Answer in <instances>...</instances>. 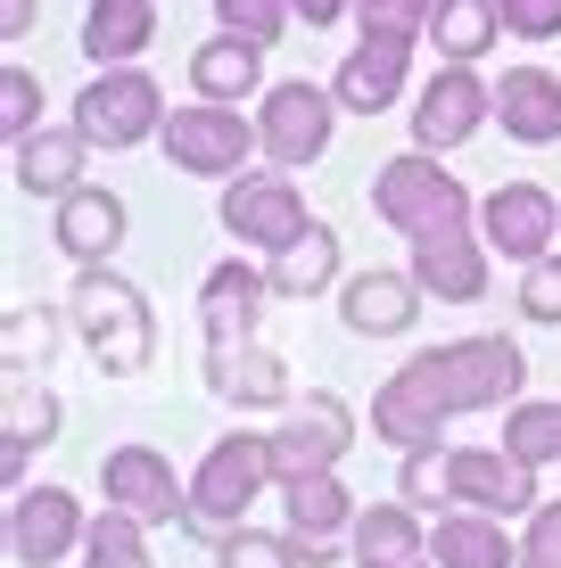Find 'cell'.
Returning <instances> with one entry per match:
<instances>
[{"label": "cell", "instance_id": "6da1fadb", "mask_svg": "<svg viewBox=\"0 0 561 568\" xmlns=\"http://www.w3.org/2000/svg\"><path fill=\"white\" fill-rule=\"evenodd\" d=\"M529 387V355L504 329H471V338L421 346L404 371L372 387V437L397 445V454H421V445L447 437V420L462 413H504Z\"/></svg>", "mask_w": 561, "mask_h": 568}, {"label": "cell", "instance_id": "7a4b0ae2", "mask_svg": "<svg viewBox=\"0 0 561 568\" xmlns=\"http://www.w3.org/2000/svg\"><path fill=\"white\" fill-rule=\"evenodd\" d=\"M67 322L108 379H132V371H149V355H158V313H149V297L116 264H74Z\"/></svg>", "mask_w": 561, "mask_h": 568}, {"label": "cell", "instance_id": "3957f363", "mask_svg": "<svg viewBox=\"0 0 561 568\" xmlns=\"http://www.w3.org/2000/svg\"><path fill=\"white\" fill-rule=\"evenodd\" d=\"M264 495H281L273 437H264V428H231V437H216V445H207V462L190 469V511H182V527L216 552L231 527H248V511H257Z\"/></svg>", "mask_w": 561, "mask_h": 568}, {"label": "cell", "instance_id": "277c9868", "mask_svg": "<svg viewBox=\"0 0 561 568\" xmlns=\"http://www.w3.org/2000/svg\"><path fill=\"white\" fill-rule=\"evenodd\" d=\"M488 231H479V199L438 214V223H421L413 240H404V272L421 281V297L438 305H479L488 297Z\"/></svg>", "mask_w": 561, "mask_h": 568}, {"label": "cell", "instance_id": "5b68a950", "mask_svg": "<svg viewBox=\"0 0 561 568\" xmlns=\"http://www.w3.org/2000/svg\"><path fill=\"white\" fill-rule=\"evenodd\" d=\"M166 91L149 67H91V83L74 91V124L91 132V149H141L166 132Z\"/></svg>", "mask_w": 561, "mask_h": 568}, {"label": "cell", "instance_id": "8992f818", "mask_svg": "<svg viewBox=\"0 0 561 568\" xmlns=\"http://www.w3.org/2000/svg\"><path fill=\"white\" fill-rule=\"evenodd\" d=\"M158 141H166V156H173V173H190V182H231V173H248V156H264L257 115L216 108V100L173 108Z\"/></svg>", "mask_w": 561, "mask_h": 568}, {"label": "cell", "instance_id": "52a82bcc", "mask_svg": "<svg viewBox=\"0 0 561 568\" xmlns=\"http://www.w3.org/2000/svg\"><path fill=\"white\" fill-rule=\"evenodd\" d=\"M339 115H347V108H339V91H331V83H305V74H289V83H264V108H257L264 165L305 173L322 149H331Z\"/></svg>", "mask_w": 561, "mask_h": 568}, {"label": "cell", "instance_id": "ba28073f", "mask_svg": "<svg viewBox=\"0 0 561 568\" xmlns=\"http://www.w3.org/2000/svg\"><path fill=\"white\" fill-rule=\"evenodd\" d=\"M223 231L240 247H257V256H273V247H289L314 214H305V190H298V173L289 165H264V173H231L223 182Z\"/></svg>", "mask_w": 561, "mask_h": 568}, {"label": "cell", "instance_id": "9c48e42d", "mask_svg": "<svg viewBox=\"0 0 561 568\" xmlns=\"http://www.w3.org/2000/svg\"><path fill=\"white\" fill-rule=\"evenodd\" d=\"M404 115H413V149L447 156V149L471 141V132L495 124V83L479 67H462V58H438V74L413 91V108H404Z\"/></svg>", "mask_w": 561, "mask_h": 568}, {"label": "cell", "instance_id": "30bf717a", "mask_svg": "<svg viewBox=\"0 0 561 568\" xmlns=\"http://www.w3.org/2000/svg\"><path fill=\"white\" fill-rule=\"evenodd\" d=\"M537 462L512 445H454L447 454V511H488V519H529L537 511Z\"/></svg>", "mask_w": 561, "mask_h": 568}, {"label": "cell", "instance_id": "8fae6325", "mask_svg": "<svg viewBox=\"0 0 561 568\" xmlns=\"http://www.w3.org/2000/svg\"><path fill=\"white\" fill-rule=\"evenodd\" d=\"M454 206H471V190L438 165V149H404L389 165H372V214L389 231H404V240L421 223H438V214H454Z\"/></svg>", "mask_w": 561, "mask_h": 568}, {"label": "cell", "instance_id": "7c38bea8", "mask_svg": "<svg viewBox=\"0 0 561 568\" xmlns=\"http://www.w3.org/2000/svg\"><path fill=\"white\" fill-rule=\"evenodd\" d=\"M264 437H273V478H314V469H339L347 462V445H355V413H347L331 387H305Z\"/></svg>", "mask_w": 561, "mask_h": 568}, {"label": "cell", "instance_id": "4fadbf2b", "mask_svg": "<svg viewBox=\"0 0 561 568\" xmlns=\"http://www.w3.org/2000/svg\"><path fill=\"white\" fill-rule=\"evenodd\" d=\"M83 536H91V511L67 495V486H17V495H9V560L17 568L74 560Z\"/></svg>", "mask_w": 561, "mask_h": 568}, {"label": "cell", "instance_id": "5bb4252c", "mask_svg": "<svg viewBox=\"0 0 561 568\" xmlns=\"http://www.w3.org/2000/svg\"><path fill=\"white\" fill-rule=\"evenodd\" d=\"M100 495L116 511H132L141 527H182V511H190V478H173V462L158 445H108L100 454Z\"/></svg>", "mask_w": 561, "mask_h": 568}, {"label": "cell", "instance_id": "9a60e30c", "mask_svg": "<svg viewBox=\"0 0 561 568\" xmlns=\"http://www.w3.org/2000/svg\"><path fill=\"white\" fill-rule=\"evenodd\" d=\"M479 231L504 264H537V256H561V199L537 182H495L479 199Z\"/></svg>", "mask_w": 561, "mask_h": 568}, {"label": "cell", "instance_id": "2e32d148", "mask_svg": "<svg viewBox=\"0 0 561 568\" xmlns=\"http://www.w3.org/2000/svg\"><path fill=\"white\" fill-rule=\"evenodd\" d=\"M413 42L421 33H363V42L339 58V74H331L339 108L347 115H389L404 100V83H413Z\"/></svg>", "mask_w": 561, "mask_h": 568}, {"label": "cell", "instance_id": "e0dca14e", "mask_svg": "<svg viewBox=\"0 0 561 568\" xmlns=\"http://www.w3.org/2000/svg\"><path fill=\"white\" fill-rule=\"evenodd\" d=\"M207 396L231 404V413H289L298 387H289V363L273 346L240 338V346H207Z\"/></svg>", "mask_w": 561, "mask_h": 568}, {"label": "cell", "instance_id": "ac0fdd59", "mask_svg": "<svg viewBox=\"0 0 561 568\" xmlns=\"http://www.w3.org/2000/svg\"><path fill=\"white\" fill-rule=\"evenodd\" d=\"M264 305H273V272L248 264V256H223V264L199 281V329H207V346H240V338H257Z\"/></svg>", "mask_w": 561, "mask_h": 568}, {"label": "cell", "instance_id": "d6986e66", "mask_svg": "<svg viewBox=\"0 0 561 568\" xmlns=\"http://www.w3.org/2000/svg\"><path fill=\"white\" fill-rule=\"evenodd\" d=\"M83 156H91V132L74 124H42V132H26V141H9V182L26 190V199H67V190H83Z\"/></svg>", "mask_w": 561, "mask_h": 568}, {"label": "cell", "instance_id": "ffe728a7", "mask_svg": "<svg viewBox=\"0 0 561 568\" xmlns=\"http://www.w3.org/2000/svg\"><path fill=\"white\" fill-rule=\"evenodd\" d=\"M347 568H438L421 511L404 495L397 503H363L355 527H347Z\"/></svg>", "mask_w": 561, "mask_h": 568}, {"label": "cell", "instance_id": "44dd1931", "mask_svg": "<svg viewBox=\"0 0 561 568\" xmlns=\"http://www.w3.org/2000/svg\"><path fill=\"white\" fill-rule=\"evenodd\" d=\"M124 199L100 182H83V190H67V199L50 206V240H58V256L67 264H108L116 247H124Z\"/></svg>", "mask_w": 561, "mask_h": 568}, {"label": "cell", "instance_id": "7402d4cb", "mask_svg": "<svg viewBox=\"0 0 561 568\" xmlns=\"http://www.w3.org/2000/svg\"><path fill=\"white\" fill-rule=\"evenodd\" d=\"M339 322L355 338H404L421 322V281L413 272H355V281H339Z\"/></svg>", "mask_w": 561, "mask_h": 568}, {"label": "cell", "instance_id": "603a6c76", "mask_svg": "<svg viewBox=\"0 0 561 568\" xmlns=\"http://www.w3.org/2000/svg\"><path fill=\"white\" fill-rule=\"evenodd\" d=\"M495 124H504L520 149H553L561 141V74L553 67H504V83H495Z\"/></svg>", "mask_w": 561, "mask_h": 568}, {"label": "cell", "instance_id": "cb8c5ba5", "mask_svg": "<svg viewBox=\"0 0 561 568\" xmlns=\"http://www.w3.org/2000/svg\"><path fill=\"white\" fill-rule=\"evenodd\" d=\"M363 503L347 495L339 469H314V478H281V527L298 544H347V527H355Z\"/></svg>", "mask_w": 561, "mask_h": 568}, {"label": "cell", "instance_id": "d4e9b609", "mask_svg": "<svg viewBox=\"0 0 561 568\" xmlns=\"http://www.w3.org/2000/svg\"><path fill=\"white\" fill-rule=\"evenodd\" d=\"M190 100H216V108L264 100V50L216 26V42H199V50H190Z\"/></svg>", "mask_w": 561, "mask_h": 568}, {"label": "cell", "instance_id": "484cf974", "mask_svg": "<svg viewBox=\"0 0 561 568\" xmlns=\"http://www.w3.org/2000/svg\"><path fill=\"white\" fill-rule=\"evenodd\" d=\"M58 445V396L42 379H9V413H0V478H9V495L26 486V462Z\"/></svg>", "mask_w": 561, "mask_h": 568}, {"label": "cell", "instance_id": "4316f807", "mask_svg": "<svg viewBox=\"0 0 561 568\" xmlns=\"http://www.w3.org/2000/svg\"><path fill=\"white\" fill-rule=\"evenodd\" d=\"M158 42V0H91L83 9V58L91 67H141Z\"/></svg>", "mask_w": 561, "mask_h": 568}, {"label": "cell", "instance_id": "83f0119b", "mask_svg": "<svg viewBox=\"0 0 561 568\" xmlns=\"http://www.w3.org/2000/svg\"><path fill=\"white\" fill-rule=\"evenodd\" d=\"M264 272H273V297L281 305H305V297H322V288H339V231L331 223H305L289 247L264 256Z\"/></svg>", "mask_w": 561, "mask_h": 568}, {"label": "cell", "instance_id": "f1b7e54d", "mask_svg": "<svg viewBox=\"0 0 561 568\" xmlns=\"http://www.w3.org/2000/svg\"><path fill=\"white\" fill-rule=\"evenodd\" d=\"M430 560L438 568H520V544L504 536V519H488V511H438Z\"/></svg>", "mask_w": 561, "mask_h": 568}, {"label": "cell", "instance_id": "f546056e", "mask_svg": "<svg viewBox=\"0 0 561 568\" xmlns=\"http://www.w3.org/2000/svg\"><path fill=\"white\" fill-rule=\"evenodd\" d=\"M67 305H9V322H0V355H9V379H42L58 363V346H67Z\"/></svg>", "mask_w": 561, "mask_h": 568}, {"label": "cell", "instance_id": "4dcf8cb0", "mask_svg": "<svg viewBox=\"0 0 561 568\" xmlns=\"http://www.w3.org/2000/svg\"><path fill=\"white\" fill-rule=\"evenodd\" d=\"M430 42H438V58L479 67V58L504 42V9H495V0H438L430 9Z\"/></svg>", "mask_w": 561, "mask_h": 568}, {"label": "cell", "instance_id": "1f68e13d", "mask_svg": "<svg viewBox=\"0 0 561 568\" xmlns=\"http://www.w3.org/2000/svg\"><path fill=\"white\" fill-rule=\"evenodd\" d=\"M74 568H158V560H149V527L108 503V511L91 519V536H83V552H74Z\"/></svg>", "mask_w": 561, "mask_h": 568}, {"label": "cell", "instance_id": "d6a6232c", "mask_svg": "<svg viewBox=\"0 0 561 568\" xmlns=\"http://www.w3.org/2000/svg\"><path fill=\"white\" fill-rule=\"evenodd\" d=\"M504 445L520 462H561V404H545V396H520V404H504Z\"/></svg>", "mask_w": 561, "mask_h": 568}, {"label": "cell", "instance_id": "836d02e7", "mask_svg": "<svg viewBox=\"0 0 561 568\" xmlns=\"http://www.w3.org/2000/svg\"><path fill=\"white\" fill-rule=\"evenodd\" d=\"M216 26L240 33V42H257V50H273L281 33L298 26V9H289V0H216Z\"/></svg>", "mask_w": 561, "mask_h": 568}, {"label": "cell", "instance_id": "e575fe53", "mask_svg": "<svg viewBox=\"0 0 561 568\" xmlns=\"http://www.w3.org/2000/svg\"><path fill=\"white\" fill-rule=\"evenodd\" d=\"M216 568H305L298 560V536H264V527H231V536L216 544Z\"/></svg>", "mask_w": 561, "mask_h": 568}, {"label": "cell", "instance_id": "d590c367", "mask_svg": "<svg viewBox=\"0 0 561 568\" xmlns=\"http://www.w3.org/2000/svg\"><path fill=\"white\" fill-rule=\"evenodd\" d=\"M0 132H9V141L42 132V74L33 67H0Z\"/></svg>", "mask_w": 561, "mask_h": 568}, {"label": "cell", "instance_id": "8d00e7d4", "mask_svg": "<svg viewBox=\"0 0 561 568\" xmlns=\"http://www.w3.org/2000/svg\"><path fill=\"white\" fill-rule=\"evenodd\" d=\"M447 454H454V445H421V454H404L397 495L413 503V511H438V503H447Z\"/></svg>", "mask_w": 561, "mask_h": 568}, {"label": "cell", "instance_id": "74e56055", "mask_svg": "<svg viewBox=\"0 0 561 568\" xmlns=\"http://www.w3.org/2000/svg\"><path fill=\"white\" fill-rule=\"evenodd\" d=\"M438 0H355V26L363 33H430Z\"/></svg>", "mask_w": 561, "mask_h": 568}, {"label": "cell", "instance_id": "f35d334b", "mask_svg": "<svg viewBox=\"0 0 561 568\" xmlns=\"http://www.w3.org/2000/svg\"><path fill=\"white\" fill-rule=\"evenodd\" d=\"M520 313L529 322H561V256L520 264Z\"/></svg>", "mask_w": 561, "mask_h": 568}, {"label": "cell", "instance_id": "ab89813d", "mask_svg": "<svg viewBox=\"0 0 561 568\" xmlns=\"http://www.w3.org/2000/svg\"><path fill=\"white\" fill-rule=\"evenodd\" d=\"M520 568H561V503H537L520 527Z\"/></svg>", "mask_w": 561, "mask_h": 568}, {"label": "cell", "instance_id": "60d3db41", "mask_svg": "<svg viewBox=\"0 0 561 568\" xmlns=\"http://www.w3.org/2000/svg\"><path fill=\"white\" fill-rule=\"evenodd\" d=\"M495 9H504L512 42H553L561 33V0H495Z\"/></svg>", "mask_w": 561, "mask_h": 568}, {"label": "cell", "instance_id": "b9f144b4", "mask_svg": "<svg viewBox=\"0 0 561 568\" xmlns=\"http://www.w3.org/2000/svg\"><path fill=\"white\" fill-rule=\"evenodd\" d=\"M33 33V0H0V42H26Z\"/></svg>", "mask_w": 561, "mask_h": 568}, {"label": "cell", "instance_id": "7bdbcfd3", "mask_svg": "<svg viewBox=\"0 0 561 568\" xmlns=\"http://www.w3.org/2000/svg\"><path fill=\"white\" fill-rule=\"evenodd\" d=\"M289 9H298V26H339L355 0H289Z\"/></svg>", "mask_w": 561, "mask_h": 568}]
</instances>
